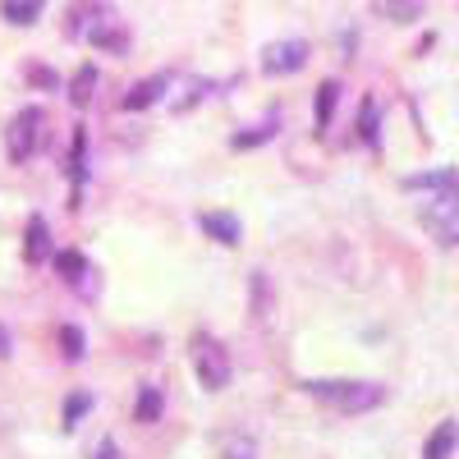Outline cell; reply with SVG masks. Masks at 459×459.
<instances>
[{
	"instance_id": "obj_1",
	"label": "cell",
	"mask_w": 459,
	"mask_h": 459,
	"mask_svg": "<svg viewBox=\"0 0 459 459\" xmlns=\"http://www.w3.org/2000/svg\"><path fill=\"white\" fill-rule=\"evenodd\" d=\"M303 391L331 404L335 413H372L386 404V386L381 381H303Z\"/></svg>"
},
{
	"instance_id": "obj_2",
	"label": "cell",
	"mask_w": 459,
	"mask_h": 459,
	"mask_svg": "<svg viewBox=\"0 0 459 459\" xmlns=\"http://www.w3.org/2000/svg\"><path fill=\"white\" fill-rule=\"evenodd\" d=\"M69 37H88L92 47H101V51H129V32H125V23L110 14V5L106 0H92V19H74L69 23Z\"/></svg>"
},
{
	"instance_id": "obj_3",
	"label": "cell",
	"mask_w": 459,
	"mask_h": 459,
	"mask_svg": "<svg viewBox=\"0 0 459 459\" xmlns=\"http://www.w3.org/2000/svg\"><path fill=\"white\" fill-rule=\"evenodd\" d=\"M194 372L207 391H225L230 386V350L216 335H194Z\"/></svg>"
},
{
	"instance_id": "obj_4",
	"label": "cell",
	"mask_w": 459,
	"mask_h": 459,
	"mask_svg": "<svg viewBox=\"0 0 459 459\" xmlns=\"http://www.w3.org/2000/svg\"><path fill=\"white\" fill-rule=\"evenodd\" d=\"M37 129H42V110H37V106H23L14 120L5 125V157L14 166H23L37 152Z\"/></svg>"
},
{
	"instance_id": "obj_5",
	"label": "cell",
	"mask_w": 459,
	"mask_h": 459,
	"mask_svg": "<svg viewBox=\"0 0 459 459\" xmlns=\"http://www.w3.org/2000/svg\"><path fill=\"white\" fill-rule=\"evenodd\" d=\"M423 225L437 235V244L455 248L459 244V194H441L437 203L423 207Z\"/></svg>"
},
{
	"instance_id": "obj_6",
	"label": "cell",
	"mask_w": 459,
	"mask_h": 459,
	"mask_svg": "<svg viewBox=\"0 0 459 459\" xmlns=\"http://www.w3.org/2000/svg\"><path fill=\"white\" fill-rule=\"evenodd\" d=\"M303 65H308V42H276V47H266V60H262V69L272 74H299Z\"/></svg>"
},
{
	"instance_id": "obj_7",
	"label": "cell",
	"mask_w": 459,
	"mask_h": 459,
	"mask_svg": "<svg viewBox=\"0 0 459 459\" xmlns=\"http://www.w3.org/2000/svg\"><path fill=\"white\" fill-rule=\"evenodd\" d=\"M198 230H203L207 239L225 244V248H235V244L244 239V225H239V216H230V212H198Z\"/></svg>"
},
{
	"instance_id": "obj_8",
	"label": "cell",
	"mask_w": 459,
	"mask_h": 459,
	"mask_svg": "<svg viewBox=\"0 0 459 459\" xmlns=\"http://www.w3.org/2000/svg\"><path fill=\"white\" fill-rule=\"evenodd\" d=\"M409 194H459V166H441V170H423V175H409L404 179Z\"/></svg>"
},
{
	"instance_id": "obj_9",
	"label": "cell",
	"mask_w": 459,
	"mask_h": 459,
	"mask_svg": "<svg viewBox=\"0 0 459 459\" xmlns=\"http://www.w3.org/2000/svg\"><path fill=\"white\" fill-rule=\"evenodd\" d=\"M170 83H175L170 74H157V79H147V83H138L134 92H125V101H120V106H125V110H147L152 101H161V97L170 92Z\"/></svg>"
},
{
	"instance_id": "obj_10",
	"label": "cell",
	"mask_w": 459,
	"mask_h": 459,
	"mask_svg": "<svg viewBox=\"0 0 459 459\" xmlns=\"http://www.w3.org/2000/svg\"><path fill=\"white\" fill-rule=\"evenodd\" d=\"M69 179H74V207H79V188L88 179V129H74V147H69Z\"/></svg>"
},
{
	"instance_id": "obj_11",
	"label": "cell",
	"mask_w": 459,
	"mask_h": 459,
	"mask_svg": "<svg viewBox=\"0 0 459 459\" xmlns=\"http://www.w3.org/2000/svg\"><path fill=\"white\" fill-rule=\"evenodd\" d=\"M455 446H459V423L446 418V423H437V432L423 441V459H450Z\"/></svg>"
},
{
	"instance_id": "obj_12",
	"label": "cell",
	"mask_w": 459,
	"mask_h": 459,
	"mask_svg": "<svg viewBox=\"0 0 459 459\" xmlns=\"http://www.w3.org/2000/svg\"><path fill=\"white\" fill-rule=\"evenodd\" d=\"M423 10H428V0H372V14L391 19V23H413V19H423Z\"/></svg>"
},
{
	"instance_id": "obj_13",
	"label": "cell",
	"mask_w": 459,
	"mask_h": 459,
	"mask_svg": "<svg viewBox=\"0 0 459 459\" xmlns=\"http://www.w3.org/2000/svg\"><path fill=\"white\" fill-rule=\"evenodd\" d=\"M23 257H28L32 266L51 257V235H47V221H42V216H32V221H28V239H23Z\"/></svg>"
},
{
	"instance_id": "obj_14",
	"label": "cell",
	"mask_w": 459,
	"mask_h": 459,
	"mask_svg": "<svg viewBox=\"0 0 459 459\" xmlns=\"http://www.w3.org/2000/svg\"><path fill=\"white\" fill-rule=\"evenodd\" d=\"M276 134H281V115H272V120H262V125H253V129L235 134V138H230V147H235V152H248V147H262V143H272Z\"/></svg>"
},
{
	"instance_id": "obj_15",
	"label": "cell",
	"mask_w": 459,
	"mask_h": 459,
	"mask_svg": "<svg viewBox=\"0 0 459 459\" xmlns=\"http://www.w3.org/2000/svg\"><path fill=\"white\" fill-rule=\"evenodd\" d=\"M161 409H166V395H161V386H143V391H138L134 418H138L143 428H152V423H161Z\"/></svg>"
},
{
	"instance_id": "obj_16",
	"label": "cell",
	"mask_w": 459,
	"mask_h": 459,
	"mask_svg": "<svg viewBox=\"0 0 459 459\" xmlns=\"http://www.w3.org/2000/svg\"><path fill=\"white\" fill-rule=\"evenodd\" d=\"M51 262H56V272L69 281V285H83V276H92V266H88V257L83 253H51Z\"/></svg>"
},
{
	"instance_id": "obj_17",
	"label": "cell",
	"mask_w": 459,
	"mask_h": 459,
	"mask_svg": "<svg viewBox=\"0 0 459 459\" xmlns=\"http://www.w3.org/2000/svg\"><path fill=\"white\" fill-rule=\"evenodd\" d=\"M276 313V294H272V281H266V272H253V317L266 322Z\"/></svg>"
},
{
	"instance_id": "obj_18",
	"label": "cell",
	"mask_w": 459,
	"mask_h": 459,
	"mask_svg": "<svg viewBox=\"0 0 459 459\" xmlns=\"http://www.w3.org/2000/svg\"><path fill=\"white\" fill-rule=\"evenodd\" d=\"M42 5H47V0H5L0 14H5L10 23H19V28H28V23L42 19Z\"/></svg>"
},
{
	"instance_id": "obj_19",
	"label": "cell",
	"mask_w": 459,
	"mask_h": 459,
	"mask_svg": "<svg viewBox=\"0 0 459 459\" xmlns=\"http://www.w3.org/2000/svg\"><path fill=\"white\" fill-rule=\"evenodd\" d=\"M335 101H340V83L326 79V83L317 88V134L331 129V120H335Z\"/></svg>"
},
{
	"instance_id": "obj_20",
	"label": "cell",
	"mask_w": 459,
	"mask_h": 459,
	"mask_svg": "<svg viewBox=\"0 0 459 459\" xmlns=\"http://www.w3.org/2000/svg\"><path fill=\"white\" fill-rule=\"evenodd\" d=\"M97 79H101V74H97L92 65H83L79 74H74V83H69V101H74V106H88V97H92Z\"/></svg>"
},
{
	"instance_id": "obj_21",
	"label": "cell",
	"mask_w": 459,
	"mask_h": 459,
	"mask_svg": "<svg viewBox=\"0 0 459 459\" xmlns=\"http://www.w3.org/2000/svg\"><path fill=\"white\" fill-rule=\"evenodd\" d=\"M88 409H92V395H88V391H79V395H69V400H65V432H74V428H79Z\"/></svg>"
},
{
	"instance_id": "obj_22",
	"label": "cell",
	"mask_w": 459,
	"mask_h": 459,
	"mask_svg": "<svg viewBox=\"0 0 459 459\" xmlns=\"http://www.w3.org/2000/svg\"><path fill=\"white\" fill-rule=\"evenodd\" d=\"M60 350H65V359H69V363H79V359H83V350H88L83 331H79V326H60Z\"/></svg>"
},
{
	"instance_id": "obj_23",
	"label": "cell",
	"mask_w": 459,
	"mask_h": 459,
	"mask_svg": "<svg viewBox=\"0 0 459 459\" xmlns=\"http://www.w3.org/2000/svg\"><path fill=\"white\" fill-rule=\"evenodd\" d=\"M359 138H363L368 147H377V101H372V97H368L363 110H359Z\"/></svg>"
},
{
	"instance_id": "obj_24",
	"label": "cell",
	"mask_w": 459,
	"mask_h": 459,
	"mask_svg": "<svg viewBox=\"0 0 459 459\" xmlns=\"http://www.w3.org/2000/svg\"><path fill=\"white\" fill-rule=\"evenodd\" d=\"M225 459H257L253 437H235V441H225Z\"/></svg>"
},
{
	"instance_id": "obj_25",
	"label": "cell",
	"mask_w": 459,
	"mask_h": 459,
	"mask_svg": "<svg viewBox=\"0 0 459 459\" xmlns=\"http://www.w3.org/2000/svg\"><path fill=\"white\" fill-rule=\"evenodd\" d=\"M92 459H120V446H115V441L106 437V441L97 446V455H92Z\"/></svg>"
},
{
	"instance_id": "obj_26",
	"label": "cell",
	"mask_w": 459,
	"mask_h": 459,
	"mask_svg": "<svg viewBox=\"0 0 459 459\" xmlns=\"http://www.w3.org/2000/svg\"><path fill=\"white\" fill-rule=\"evenodd\" d=\"M28 79L42 83V88H56V74H47V69H28Z\"/></svg>"
},
{
	"instance_id": "obj_27",
	"label": "cell",
	"mask_w": 459,
	"mask_h": 459,
	"mask_svg": "<svg viewBox=\"0 0 459 459\" xmlns=\"http://www.w3.org/2000/svg\"><path fill=\"white\" fill-rule=\"evenodd\" d=\"M10 354V340H5V331H0V359H5Z\"/></svg>"
}]
</instances>
